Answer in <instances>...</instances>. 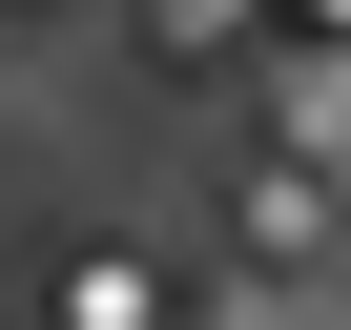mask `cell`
<instances>
[{
    "label": "cell",
    "mask_w": 351,
    "mask_h": 330,
    "mask_svg": "<svg viewBox=\"0 0 351 330\" xmlns=\"http://www.w3.org/2000/svg\"><path fill=\"white\" fill-rule=\"evenodd\" d=\"M62 330H165V309H145V268H124V248H83V268H62Z\"/></svg>",
    "instance_id": "cell-1"
},
{
    "label": "cell",
    "mask_w": 351,
    "mask_h": 330,
    "mask_svg": "<svg viewBox=\"0 0 351 330\" xmlns=\"http://www.w3.org/2000/svg\"><path fill=\"white\" fill-rule=\"evenodd\" d=\"M145 21H165V42H228V21H248V0H145Z\"/></svg>",
    "instance_id": "cell-2"
}]
</instances>
